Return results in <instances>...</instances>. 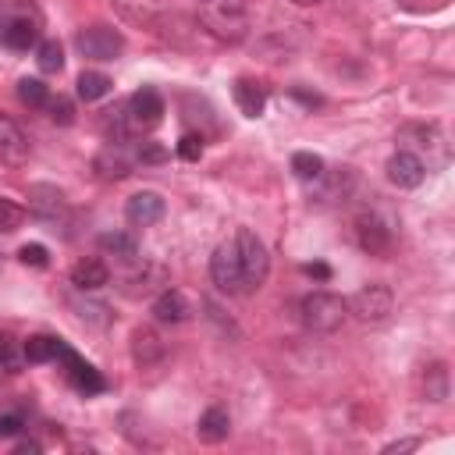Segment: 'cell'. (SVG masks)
I'll return each instance as SVG.
<instances>
[{
    "mask_svg": "<svg viewBox=\"0 0 455 455\" xmlns=\"http://www.w3.org/2000/svg\"><path fill=\"white\" fill-rule=\"evenodd\" d=\"M43 36V11L36 0H0V43L14 53H28L39 46Z\"/></svg>",
    "mask_w": 455,
    "mask_h": 455,
    "instance_id": "1",
    "label": "cell"
},
{
    "mask_svg": "<svg viewBox=\"0 0 455 455\" xmlns=\"http://www.w3.org/2000/svg\"><path fill=\"white\" fill-rule=\"evenodd\" d=\"M160 121H164V96H160V89H153V85L135 89V92L124 100V107H121V124H124V135H128V139H142V135L153 132Z\"/></svg>",
    "mask_w": 455,
    "mask_h": 455,
    "instance_id": "2",
    "label": "cell"
},
{
    "mask_svg": "<svg viewBox=\"0 0 455 455\" xmlns=\"http://www.w3.org/2000/svg\"><path fill=\"white\" fill-rule=\"evenodd\" d=\"M299 309H302V323L313 334H334L348 320V302L334 291H309Z\"/></svg>",
    "mask_w": 455,
    "mask_h": 455,
    "instance_id": "3",
    "label": "cell"
},
{
    "mask_svg": "<svg viewBox=\"0 0 455 455\" xmlns=\"http://www.w3.org/2000/svg\"><path fill=\"white\" fill-rule=\"evenodd\" d=\"M231 238H235V249H238V263H242L245 291H256V288L267 281V274H270L267 245H263V238H259L252 228H238Z\"/></svg>",
    "mask_w": 455,
    "mask_h": 455,
    "instance_id": "4",
    "label": "cell"
},
{
    "mask_svg": "<svg viewBox=\"0 0 455 455\" xmlns=\"http://www.w3.org/2000/svg\"><path fill=\"white\" fill-rule=\"evenodd\" d=\"M199 21L206 25L210 36L228 39V43L245 36V11L238 7V0H203Z\"/></svg>",
    "mask_w": 455,
    "mask_h": 455,
    "instance_id": "5",
    "label": "cell"
},
{
    "mask_svg": "<svg viewBox=\"0 0 455 455\" xmlns=\"http://www.w3.org/2000/svg\"><path fill=\"white\" fill-rule=\"evenodd\" d=\"M75 46H78V53L85 57V60H100V64H107V60H117L121 57V50H124V36L114 28V25H85V28H78V36H75Z\"/></svg>",
    "mask_w": 455,
    "mask_h": 455,
    "instance_id": "6",
    "label": "cell"
},
{
    "mask_svg": "<svg viewBox=\"0 0 455 455\" xmlns=\"http://www.w3.org/2000/svg\"><path fill=\"white\" fill-rule=\"evenodd\" d=\"M210 277L224 295H245V277H242V263H238V249L235 238L220 242L210 256Z\"/></svg>",
    "mask_w": 455,
    "mask_h": 455,
    "instance_id": "7",
    "label": "cell"
},
{
    "mask_svg": "<svg viewBox=\"0 0 455 455\" xmlns=\"http://www.w3.org/2000/svg\"><path fill=\"white\" fill-rule=\"evenodd\" d=\"M348 302V313L352 316H359L363 323H380V320H387V313L395 309V295H391V288L387 284H363L352 299H345Z\"/></svg>",
    "mask_w": 455,
    "mask_h": 455,
    "instance_id": "8",
    "label": "cell"
},
{
    "mask_svg": "<svg viewBox=\"0 0 455 455\" xmlns=\"http://www.w3.org/2000/svg\"><path fill=\"white\" fill-rule=\"evenodd\" d=\"M28 213L39 220V224H50L57 231V224H64L68 217V199L57 185H28Z\"/></svg>",
    "mask_w": 455,
    "mask_h": 455,
    "instance_id": "9",
    "label": "cell"
},
{
    "mask_svg": "<svg viewBox=\"0 0 455 455\" xmlns=\"http://www.w3.org/2000/svg\"><path fill=\"white\" fill-rule=\"evenodd\" d=\"M60 366H64V373H68V384L78 391V395H100V391H107V380H103V373L92 366V363H85L75 348H68L64 352V359H60Z\"/></svg>",
    "mask_w": 455,
    "mask_h": 455,
    "instance_id": "10",
    "label": "cell"
},
{
    "mask_svg": "<svg viewBox=\"0 0 455 455\" xmlns=\"http://www.w3.org/2000/svg\"><path fill=\"white\" fill-rule=\"evenodd\" d=\"M164 213H167V203H164V196L153 192V188H142V192H135V196L124 203V220H128L132 228H153V224L164 220Z\"/></svg>",
    "mask_w": 455,
    "mask_h": 455,
    "instance_id": "11",
    "label": "cell"
},
{
    "mask_svg": "<svg viewBox=\"0 0 455 455\" xmlns=\"http://www.w3.org/2000/svg\"><path fill=\"white\" fill-rule=\"evenodd\" d=\"M427 178V164L412 153V149H398L391 160H387V181L395 188H419Z\"/></svg>",
    "mask_w": 455,
    "mask_h": 455,
    "instance_id": "12",
    "label": "cell"
},
{
    "mask_svg": "<svg viewBox=\"0 0 455 455\" xmlns=\"http://www.w3.org/2000/svg\"><path fill=\"white\" fill-rule=\"evenodd\" d=\"M355 238H359L363 252H370V256H387L391 252V228L377 213H359L355 217Z\"/></svg>",
    "mask_w": 455,
    "mask_h": 455,
    "instance_id": "13",
    "label": "cell"
},
{
    "mask_svg": "<svg viewBox=\"0 0 455 455\" xmlns=\"http://www.w3.org/2000/svg\"><path fill=\"white\" fill-rule=\"evenodd\" d=\"M92 167H96L100 178H124V174H132V167H135V153L124 149V139H110V142L100 149V156H96Z\"/></svg>",
    "mask_w": 455,
    "mask_h": 455,
    "instance_id": "14",
    "label": "cell"
},
{
    "mask_svg": "<svg viewBox=\"0 0 455 455\" xmlns=\"http://www.w3.org/2000/svg\"><path fill=\"white\" fill-rule=\"evenodd\" d=\"M231 100L245 117H259L267 110V85L256 78H235L231 85Z\"/></svg>",
    "mask_w": 455,
    "mask_h": 455,
    "instance_id": "15",
    "label": "cell"
},
{
    "mask_svg": "<svg viewBox=\"0 0 455 455\" xmlns=\"http://www.w3.org/2000/svg\"><path fill=\"white\" fill-rule=\"evenodd\" d=\"M71 284L78 291H100L103 284H110V267L100 256H85L71 267Z\"/></svg>",
    "mask_w": 455,
    "mask_h": 455,
    "instance_id": "16",
    "label": "cell"
},
{
    "mask_svg": "<svg viewBox=\"0 0 455 455\" xmlns=\"http://www.w3.org/2000/svg\"><path fill=\"white\" fill-rule=\"evenodd\" d=\"M71 345L64 338H53V334H32L25 345H21V359L25 363H60L64 352Z\"/></svg>",
    "mask_w": 455,
    "mask_h": 455,
    "instance_id": "17",
    "label": "cell"
},
{
    "mask_svg": "<svg viewBox=\"0 0 455 455\" xmlns=\"http://www.w3.org/2000/svg\"><path fill=\"white\" fill-rule=\"evenodd\" d=\"M188 313H192V306H188L185 291H178V288H164L153 299V320L156 323H181V320H188Z\"/></svg>",
    "mask_w": 455,
    "mask_h": 455,
    "instance_id": "18",
    "label": "cell"
},
{
    "mask_svg": "<svg viewBox=\"0 0 455 455\" xmlns=\"http://www.w3.org/2000/svg\"><path fill=\"white\" fill-rule=\"evenodd\" d=\"M132 359H135L142 370L164 359V341L156 338L153 327H135V331H132Z\"/></svg>",
    "mask_w": 455,
    "mask_h": 455,
    "instance_id": "19",
    "label": "cell"
},
{
    "mask_svg": "<svg viewBox=\"0 0 455 455\" xmlns=\"http://www.w3.org/2000/svg\"><path fill=\"white\" fill-rule=\"evenodd\" d=\"M196 434H199V441H206V444H220V441H228V434H231V416H228V409L210 405V409L199 416Z\"/></svg>",
    "mask_w": 455,
    "mask_h": 455,
    "instance_id": "20",
    "label": "cell"
},
{
    "mask_svg": "<svg viewBox=\"0 0 455 455\" xmlns=\"http://www.w3.org/2000/svg\"><path fill=\"white\" fill-rule=\"evenodd\" d=\"M96 242H100V249H103L107 256H117V259H124V263H132V259L139 256V238H135V231H103Z\"/></svg>",
    "mask_w": 455,
    "mask_h": 455,
    "instance_id": "21",
    "label": "cell"
},
{
    "mask_svg": "<svg viewBox=\"0 0 455 455\" xmlns=\"http://www.w3.org/2000/svg\"><path fill=\"white\" fill-rule=\"evenodd\" d=\"M28 156V139L18 132V124L0 121V160L4 164H25Z\"/></svg>",
    "mask_w": 455,
    "mask_h": 455,
    "instance_id": "22",
    "label": "cell"
},
{
    "mask_svg": "<svg viewBox=\"0 0 455 455\" xmlns=\"http://www.w3.org/2000/svg\"><path fill=\"white\" fill-rule=\"evenodd\" d=\"M75 85H78V100H85V103H96V100L110 96V89H114L110 75H103V71H82Z\"/></svg>",
    "mask_w": 455,
    "mask_h": 455,
    "instance_id": "23",
    "label": "cell"
},
{
    "mask_svg": "<svg viewBox=\"0 0 455 455\" xmlns=\"http://www.w3.org/2000/svg\"><path fill=\"white\" fill-rule=\"evenodd\" d=\"M291 174L299 181H320L323 178V156L320 153H309V149L291 153Z\"/></svg>",
    "mask_w": 455,
    "mask_h": 455,
    "instance_id": "24",
    "label": "cell"
},
{
    "mask_svg": "<svg viewBox=\"0 0 455 455\" xmlns=\"http://www.w3.org/2000/svg\"><path fill=\"white\" fill-rule=\"evenodd\" d=\"M36 64H39V71L57 75V71L64 68V46H60L57 39H39V46H36Z\"/></svg>",
    "mask_w": 455,
    "mask_h": 455,
    "instance_id": "25",
    "label": "cell"
},
{
    "mask_svg": "<svg viewBox=\"0 0 455 455\" xmlns=\"http://www.w3.org/2000/svg\"><path fill=\"white\" fill-rule=\"evenodd\" d=\"M25 217H28V210H25L21 203H14V199H4V196H0V235L18 231V228L25 224Z\"/></svg>",
    "mask_w": 455,
    "mask_h": 455,
    "instance_id": "26",
    "label": "cell"
},
{
    "mask_svg": "<svg viewBox=\"0 0 455 455\" xmlns=\"http://www.w3.org/2000/svg\"><path fill=\"white\" fill-rule=\"evenodd\" d=\"M18 100L25 103V107H46V100H50V89L39 82V78H21L18 82Z\"/></svg>",
    "mask_w": 455,
    "mask_h": 455,
    "instance_id": "27",
    "label": "cell"
},
{
    "mask_svg": "<svg viewBox=\"0 0 455 455\" xmlns=\"http://www.w3.org/2000/svg\"><path fill=\"white\" fill-rule=\"evenodd\" d=\"M164 160H171V153H167V146H160V142H153V139H142L139 146H135V164H164Z\"/></svg>",
    "mask_w": 455,
    "mask_h": 455,
    "instance_id": "28",
    "label": "cell"
},
{
    "mask_svg": "<svg viewBox=\"0 0 455 455\" xmlns=\"http://www.w3.org/2000/svg\"><path fill=\"white\" fill-rule=\"evenodd\" d=\"M427 380H434V387H427V398L430 402H444L448 398V370H444V363L427 366Z\"/></svg>",
    "mask_w": 455,
    "mask_h": 455,
    "instance_id": "29",
    "label": "cell"
},
{
    "mask_svg": "<svg viewBox=\"0 0 455 455\" xmlns=\"http://www.w3.org/2000/svg\"><path fill=\"white\" fill-rule=\"evenodd\" d=\"M46 110H50V121L60 124V128H68V124L75 121V107H71L68 96H50V100H46Z\"/></svg>",
    "mask_w": 455,
    "mask_h": 455,
    "instance_id": "30",
    "label": "cell"
},
{
    "mask_svg": "<svg viewBox=\"0 0 455 455\" xmlns=\"http://www.w3.org/2000/svg\"><path fill=\"white\" fill-rule=\"evenodd\" d=\"M18 259H21L25 267H36V270L50 267V252H46V245H39V242H28V245H21V249H18Z\"/></svg>",
    "mask_w": 455,
    "mask_h": 455,
    "instance_id": "31",
    "label": "cell"
},
{
    "mask_svg": "<svg viewBox=\"0 0 455 455\" xmlns=\"http://www.w3.org/2000/svg\"><path fill=\"white\" fill-rule=\"evenodd\" d=\"M178 156L188 160V164H196V160L203 156V135H199V132H185V135L178 139Z\"/></svg>",
    "mask_w": 455,
    "mask_h": 455,
    "instance_id": "32",
    "label": "cell"
},
{
    "mask_svg": "<svg viewBox=\"0 0 455 455\" xmlns=\"http://www.w3.org/2000/svg\"><path fill=\"white\" fill-rule=\"evenodd\" d=\"M398 4V11H405V14H437V11H444L451 0H395Z\"/></svg>",
    "mask_w": 455,
    "mask_h": 455,
    "instance_id": "33",
    "label": "cell"
},
{
    "mask_svg": "<svg viewBox=\"0 0 455 455\" xmlns=\"http://www.w3.org/2000/svg\"><path fill=\"white\" fill-rule=\"evenodd\" d=\"M18 363H21L18 345L0 331V373H14V370H18Z\"/></svg>",
    "mask_w": 455,
    "mask_h": 455,
    "instance_id": "34",
    "label": "cell"
},
{
    "mask_svg": "<svg viewBox=\"0 0 455 455\" xmlns=\"http://www.w3.org/2000/svg\"><path fill=\"white\" fill-rule=\"evenodd\" d=\"M21 434V416H0V441H11Z\"/></svg>",
    "mask_w": 455,
    "mask_h": 455,
    "instance_id": "35",
    "label": "cell"
},
{
    "mask_svg": "<svg viewBox=\"0 0 455 455\" xmlns=\"http://www.w3.org/2000/svg\"><path fill=\"white\" fill-rule=\"evenodd\" d=\"M419 448V437H405V441H391L384 444V455H395V451H416Z\"/></svg>",
    "mask_w": 455,
    "mask_h": 455,
    "instance_id": "36",
    "label": "cell"
},
{
    "mask_svg": "<svg viewBox=\"0 0 455 455\" xmlns=\"http://www.w3.org/2000/svg\"><path fill=\"white\" fill-rule=\"evenodd\" d=\"M302 270H306L309 277H316V281H327V277H331V267H327V263H306Z\"/></svg>",
    "mask_w": 455,
    "mask_h": 455,
    "instance_id": "37",
    "label": "cell"
},
{
    "mask_svg": "<svg viewBox=\"0 0 455 455\" xmlns=\"http://www.w3.org/2000/svg\"><path fill=\"white\" fill-rule=\"evenodd\" d=\"M14 451H18V455H36V451H43V444H39V441H18Z\"/></svg>",
    "mask_w": 455,
    "mask_h": 455,
    "instance_id": "38",
    "label": "cell"
},
{
    "mask_svg": "<svg viewBox=\"0 0 455 455\" xmlns=\"http://www.w3.org/2000/svg\"><path fill=\"white\" fill-rule=\"evenodd\" d=\"M295 7H313V4H320V0H291Z\"/></svg>",
    "mask_w": 455,
    "mask_h": 455,
    "instance_id": "39",
    "label": "cell"
}]
</instances>
